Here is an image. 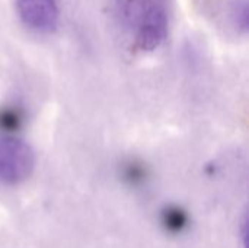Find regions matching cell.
Here are the masks:
<instances>
[{
	"mask_svg": "<svg viewBox=\"0 0 249 248\" xmlns=\"http://www.w3.org/2000/svg\"><path fill=\"white\" fill-rule=\"evenodd\" d=\"M118 19L134 31V41L142 51H153L168 37L169 19L158 0H117Z\"/></svg>",
	"mask_w": 249,
	"mask_h": 248,
	"instance_id": "6da1fadb",
	"label": "cell"
},
{
	"mask_svg": "<svg viewBox=\"0 0 249 248\" xmlns=\"http://www.w3.org/2000/svg\"><path fill=\"white\" fill-rule=\"evenodd\" d=\"M35 167L32 148L13 136H0V183L16 186L28 180Z\"/></svg>",
	"mask_w": 249,
	"mask_h": 248,
	"instance_id": "7a4b0ae2",
	"label": "cell"
},
{
	"mask_svg": "<svg viewBox=\"0 0 249 248\" xmlns=\"http://www.w3.org/2000/svg\"><path fill=\"white\" fill-rule=\"evenodd\" d=\"M16 12L28 29L39 34L55 31L60 19L57 0H16Z\"/></svg>",
	"mask_w": 249,
	"mask_h": 248,
	"instance_id": "3957f363",
	"label": "cell"
},
{
	"mask_svg": "<svg viewBox=\"0 0 249 248\" xmlns=\"http://www.w3.org/2000/svg\"><path fill=\"white\" fill-rule=\"evenodd\" d=\"M188 218L184 210L175 206H169L162 212V224L169 232H181L187 227Z\"/></svg>",
	"mask_w": 249,
	"mask_h": 248,
	"instance_id": "277c9868",
	"label": "cell"
},
{
	"mask_svg": "<svg viewBox=\"0 0 249 248\" xmlns=\"http://www.w3.org/2000/svg\"><path fill=\"white\" fill-rule=\"evenodd\" d=\"M23 120V114L19 108H3L0 111V129L1 130H16Z\"/></svg>",
	"mask_w": 249,
	"mask_h": 248,
	"instance_id": "5b68a950",
	"label": "cell"
},
{
	"mask_svg": "<svg viewBox=\"0 0 249 248\" xmlns=\"http://www.w3.org/2000/svg\"><path fill=\"white\" fill-rule=\"evenodd\" d=\"M123 178L128 183V184H133V186H137L140 183H143L144 180V170L136 164V162H130L124 167L123 170Z\"/></svg>",
	"mask_w": 249,
	"mask_h": 248,
	"instance_id": "8992f818",
	"label": "cell"
},
{
	"mask_svg": "<svg viewBox=\"0 0 249 248\" xmlns=\"http://www.w3.org/2000/svg\"><path fill=\"white\" fill-rule=\"evenodd\" d=\"M235 20H236L238 28H239L242 32H247V31H248V25H249L248 4H241V6L236 9V12H235Z\"/></svg>",
	"mask_w": 249,
	"mask_h": 248,
	"instance_id": "52a82bcc",
	"label": "cell"
}]
</instances>
